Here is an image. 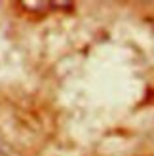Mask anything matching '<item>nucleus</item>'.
Wrapping results in <instances>:
<instances>
[{"mask_svg":"<svg viewBox=\"0 0 154 156\" xmlns=\"http://www.w3.org/2000/svg\"><path fill=\"white\" fill-rule=\"evenodd\" d=\"M21 6L23 8H36V10H38V8H50L51 4L50 2H29V0H27V2H21Z\"/></svg>","mask_w":154,"mask_h":156,"instance_id":"f257e3e1","label":"nucleus"}]
</instances>
